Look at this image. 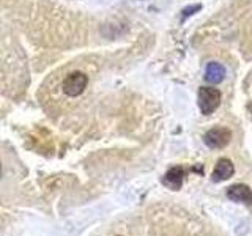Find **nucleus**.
Segmentation results:
<instances>
[{"mask_svg": "<svg viewBox=\"0 0 252 236\" xmlns=\"http://www.w3.org/2000/svg\"><path fill=\"white\" fill-rule=\"evenodd\" d=\"M87 84H89V79L84 73H71L65 81H63V91H65L68 96H79V94H82Z\"/></svg>", "mask_w": 252, "mask_h": 236, "instance_id": "obj_3", "label": "nucleus"}, {"mask_svg": "<svg viewBox=\"0 0 252 236\" xmlns=\"http://www.w3.org/2000/svg\"><path fill=\"white\" fill-rule=\"evenodd\" d=\"M232 139V132L227 128H213L203 136L205 145L211 149H222L228 145Z\"/></svg>", "mask_w": 252, "mask_h": 236, "instance_id": "obj_2", "label": "nucleus"}, {"mask_svg": "<svg viewBox=\"0 0 252 236\" xmlns=\"http://www.w3.org/2000/svg\"><path fill=\"white\" fill-rule=\"evenodd\" d=\"M222 94L213 87H200L199 90V107L203 115H210L219 107Z\"/></svg>", "mask_w": 252, "mask_h": 236, "instance_id": "obj_1", "label": "nucleus"}, {"mask_svg": "<svg viewBox=\"0 0 252 236\" xmlns=\"http://www.w3.org/2000/svg\"><path fill=\"white\" fill-rule=\"evenodd\" d=\"M185 177H186L185 167H181V165H175V167H172L164 175L162 184L167 186L169 189H173V191H178V189H181V186H183V183H185Z\"/></svg>", "mask_w": 252, "mask_h": 236, "instance_id": "obj_4", "label": "nucleus"}, {"mask_svg": "<svg viewBox=\"0 0 252 236\" xmlns=\"http://www.w3.org/2000/svg\"><path fill=\"white\" fill-rule=\"evenodd\" d=\"M0 177H2V162H0Z\"/></svg>", "mask_w": 252, "mask_h": 236, "instance_id": "obj_9", "label": "nucleus"}, {"mask_svg": "<svg viewBox=\"0 0 252 236\" xmlns=\"http://www.w3.org/2000/svg\"><path fill=\"white\" fill-rule=\"evenodd\" d=\"M227 197L233 202H240L251 206L252 205V191L244 184H235L227 189Z\"/></svg>", "mask_w": 252, "mask_h": 236, "instance_id": "obj_6", "label": "nucleus"}, {"mask_svg": "<svg viewBox=\"0 0 252 236\" xmlns=\"http://www.w3.org/2000/svg\"><path fill=\"white\" fill-rule=\"evenodd\" d=\"M235 173V167L230 159H227V157H224V159H219L215 170H213L211 173V179L215 181V183H220V181H225L228 178H232V175Z\"/></svg>", "mask_w": 252, "mask_h": 236, "instance_id": "obj_5", "label": "nucleus"}, {"mask_svg": "<svg viewBox=\"0 0 252 236\" xmlns=\"http://www.w3.org/2000/svg\"><path fill=\"white\" fill-rule=\"evenodd\" d=\"M200 10V6L197 5V6H191V8H186V10L183 11V18H188V16H191L192 11H199Z\"/></svg>", "mask_w": 252, "mask_h": 236, "instance_id": "obj_8", "label": "nucleus"}, {"mask_svg": "<svg viewBox=\"0 0 252 236\" xmlns=\"http://www.w3.org/2000/svg\"><path fill=\"white\" fill-rule=\"evenodd\" d=\"M225 77V68L218 61H211L205 68V81L210 84H219Z\"/></svg>", "mask_w": 252, "mask_h": 236, "instance_id": "obj_7", "label": "nucleus"}]
</instances>
